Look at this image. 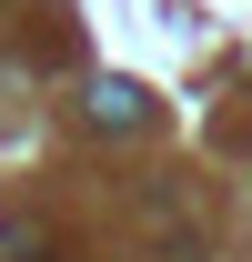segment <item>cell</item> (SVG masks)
Instances as JSON below:
<instances>
[{
    "label": "cell",
    "mask_w": 252,
    "mask_h": 262,
    "mask_svg": "<svg viewBox=\"0 0 252 262\" xmlns=\"http://www.w3.org/2000/svg\"><path fill=\"white\" fill-rule=\"evenodd\" d=\"M91 121L101 131H141V91L131 81H91Z\"/></svg>",
    "instance_id": "1"
}]
</instances>
